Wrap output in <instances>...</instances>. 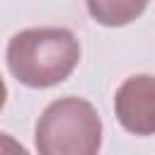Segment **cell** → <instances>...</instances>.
<instances>
[{
	"instance_id": "obj_4",
	"label": "cell",
	"mask_w": 155,
	"mask_h": 155,
	"mask_svg": "<svg viewBox=\"0 0 155 155\" xmlns=\"http://www.w3.org/2000/svg\"><path fill=\"white\" fill-rule=\"evenodd\" d=\"M150 0H85L90 17L104 27H126L138 19Z\"/></svg>"
},
{
	"instance_id": "obj_3",
	"label": "cell",
	"mask_w": 155,
	"mask_h": 155,
	"mask_svg": "<svg viewBox=\"0 0 155 155\" xmlns=\"http://www.w3.org/2000/svg\"><path fill=\"white\" fill-rule=\"evenodd\" d=\"M114 111L119 124L136 136H153L155 131V80L150 73L126 78L114 94Z\"/></svg>"
},
{
	"instance_id": "obj_5",
	"label": "cell",
	"mask_w": 155,
	"mask_h": 155,
	"mask_svg": "<svg viewBox=\"0 0 155 155\" xmlns=\"http://www.w3.org/2000/svg\"><path fill=\"white\" fill-rule=\"evenodd\" d=\"M0 155H29V150L12 136L0 131Z\"/></svg>"
},
{
	"instance_id": "obj_2",
	"label": "cell",
	"mask_w": 155,
	"mask_h": 155,
	"mask_svg": "<svg viewBox=\"0 0 155 155\" xmlns=\"http://www.w3.org/2000/svg\"><path fill=\"white\" fill-rule=\"evenodd\" d=\"M39 155H99L102 119L82 97L53 99L34 128Z\"/></svg>"
},
{
	"instance_id": "obj_1",
	"label": "cell",
	"mask_w": 155,
	"mask_h": 155,
	"mask_svg": "<svg viewBox=\"0 0 155 155\" xmlns=\"http://www.w3.org/2000/svg\"><path fill=\"white\" fill-rule=\"evenodd\" d=\"M17 82L44 90L63 82L80 63V41L65 27H29L17 31L5 51Z\"/></svg>"
},
{
	"instance_id": "obj_6",
	"label": "cell",
	"mask_w": 155,
	"mask_h": 155,
	"mask_svg": "<svg viewBox=\"0 0 155 155\" xmlns=\"http://www.w3.org/2000/svg\"><path fill=\"white\" fill-rule=\"evenodd\" d=\"M5 102H7V87H5V80H2V75H0V111H2Z\"/></svg>"
}]
</instances>
